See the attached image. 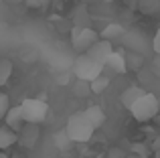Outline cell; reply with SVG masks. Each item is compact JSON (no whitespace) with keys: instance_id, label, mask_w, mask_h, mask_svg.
<instances>
[{"instance_id":"1","label":"cell","mask_w":160,"mask_h":158,"mask_svg":"<svg viewBox=\"0 0 160 158\" xmlns=\"http://www.w3.org/2000/svg\"><path fill=\"white\" fill-rule=\"evenodd\" d=\"M65 134L71 142H89L91 136H93V128L91 124L83 118V114H73L69 120H67L65 126Z\"/></svg>"},{"instance_id":"2","label":"cell","mask_w":160,"mask_h":158,"mask_svg":"<svg viewBox=\"0 0 160 158\" xmlns=\"http://www.w3.org/2000/svg\"><path fill=\"white\" fill-rule=\"evenodd\" d=\"M130 111L138 122H150L158 116V97L154 93H144L138 101H134Z\"/></svg>"},{"instance_id":"3","label":"cell","mask_w":160,"mask_h":158,"mask_svg":"<svg viewBox=\"0 0 160 158\" xmlns=\"http://www.w3.org/2000/svg\"><path fill=\"white\" fill-rule=\"evenodd\" d=\"M73 73L77 79H81V81H93L95 77H99L103 73V65L95 63L93 59H89V57L85 55V53H81V55L75 59V65H73Z\"/></svg>"},{"instance_id":"4","label":"cell","mask_w":160,"mask_h":158,"mask_svg":"<svg viewBox=\"0 0 160 158\" xmlns=\"http://www.w3.org/2000/svg\"><path fill=\"white\" fill-rule=\"evenodd\" d=\"M20 110H22V118L27 124H37L45 122V118L49 116V106L45 99H24L20 103Z\"/></svg>"},{"instance_id":"5","label":"cell","mask_w":160,"mask_h":158,"mask_svg":"<svg viewBox=\"0 0 160 158\" xmlns=\"http://www.w3.org/2000/svg\"><path fill=\"white\" fill-rule=\"evenodd\" d=\"M98 39H99L98 32L93 28H87V27H75L73 32H71V45L79 53H85Z\"/></svg>"},{"instance_id":"6","label":"cell","mask_w":160,"mask_h":158,"mask_svg":"<svg viewBox=\"0 0 160 158\" xmlns=\"http://www.w3.org/2000/svg\"><path fill=\"white\" fill-rule=\"evenodd\" d=\"M113 53V47H112V41H103V39H98L93 45H91L89 49L85 51V55L89 57V59H93L95 63L103 65L108 61V57Z\"/></svg>"},{"instance_id":"7","label":"cell","mask_w":160,"mask_h":158,"mask_svg":"<svg viewBox=\"0 0 160 158\" xmlns=\"http://www.w3.org/2000/svg\"><path fill=\"white\" fill-rule=\"evenodd\" d=\"M39 140V128L37 124H24L18 132H16V142H20L22 146L32 148Z\"/></svg>"},{"instance_id":"8","label":"cell","mask_w":160,"mask_h":158,"mask_svg":"<svg viewBox=\"0 0 160 158\" xmlns=\"http://www.w3.org/2000/svg\"><path fill=\"white\" fill-rule=\"evenodd\" d=\"M4 122H6V128H10L12 132H18L20 128L24 126V118H22V110H20V106H12L8 107V111L4 114Z\"/></svg>"},{"instance_id":"9","label":"cell","mask_w":160,"mask_h":158,"mask_svg":"<svg viewBox=\"0 0 160 158\" xmlns=\"http://www.w3.org/2000/svg\"><path fill=\"white\" fill-rule=\"evenodd\" d=\"M81 114H83V118L91 124V128H93V130H98V128L106 122V114H103V110L99 106H89L85 111H81Z\"/></svg>"},{"instance_id":"10","label":"cell","mask_w":160,"mask_h":158,"mask_svg":"<svg viewBox=\"0 0 160 158\" xmlns=\"http://www.w3.org/2000/svg\"><path fill=\"white\" fill-rule=\"evenodd\" d=\"M144 93H146V91L142 89V87L132 85V87H128V89H126L124 93H122L120 101H122V106H124V107H128V110H130V107L134 106V101H138V99H140Z\"/></svg>"},{"instance_id":"11","label":"cell","mask_w":160,"mask_h":158,"mask_svg":"<svg viewBox=\"0 0 160 158\" xmlns=\"http://www.w3.org/2000/svg\"><path fill=\"white\" fill-rule=\"evenodd\" d=\"M103 67H109V71H113V73H126L128 71V69H126L124 55H120V53H112V55L108 57V61L103 63Z\"/></svg>"},{"instance_id":"12","label":"cell","mask_w":160,"mask_h":158,"mask_svg":"<svg viewBox=\"0 0 160 158\" xmlns=\"http://www.w3.org/2000/svg\"><path fill=\"white\" fill-rule=\"evenodd\" d=\"M126 43H128V47L132 49L134 53L144 55V37H142V35H138V32H130V35H126Z\"/></svg>"},{"instance_id":"13","label":"cell","mask_w":160,"mask_h":158,"mask_svg":"<svg viewBox=\"0 0 160 158\" xmlns=\"http://www.w3.org/2000/svg\"><path fill=\"white\" fill-rule=\"evenodd\" d=\"M136 10H140L142 14H156L160 10V0H138Z\"/></svg>"},{"instance_id":"14","label":"cell","mask_w":160,"mask_h":158,"mask_svg":"<svg viewBox=\"0 0 160 158\" xmlns=\"http://www.w3.org/2000/svg\"><path fill=\"white\" fill-rule=\"evenodd\" d=\"M12 144H16V132L10 128H0V150H6Z\"/></svg>"},{"instance_id":"15","label":"cell","mask_w":160,"mask_h":158,"mask_svg":"<svg viewBox=\"0 0 160 158\" xmlns=\"http://www.w3.org/2000/svg\"><path fill=\"white\" fill-rule=\"evenodd\" d=\"M108 85H109V77L106 75H99V77H95L93 81H89V91L91 93H103V91L108 89Z\"/></svg>"},{"instance_id":"16","label":"cell","mask_w":160,"mask_h":158,"mask_svg":"<svg viewBox=\"0 0 160 158\" xmlns=\"http://www.w3.org/2000/svg\"><path fill=\"white\" fill-rule=\"evenodd\" d=\"M102 37H103V41L122 39V37H124V28H122L120 24H108V27L102 31Z\"/></svg>"},{"instance_id":"17","label":"cell","mask_w":160,"mask_h":158,"mask_svg":"<svg viewBox=\"0 0 160 158\" xmlns=\"http://www.w3.org/2000/svg\"><path fill=\"white\" fill-rule=\"evenodd\" d=\"M12 75V63L8 59H0V87L6 85Z\"/></svg>"},{"instance_id":"18","label":"cell","mask_w":160,"mask_h":158,"mask_svg":"<svg viewBox=\"0 0 160 158\" xmlns=\"http://www.w3.org/2000/svg\"><path fill=\"white\" fill-rule=\"evenodd\" d=\"M142 57H144V55H138V53H128V55L124 57V61H126V69H136V71H140Z\"/></svg>"},{"instance_id":"19","label":"cell","mask_w":160,"mask_h":158,"mask_svg":"<svg viewBox=\"0 0 160 158\" xmlns=\"http://www.w3.org/2000/svg\"><path fill=\"white\" fill-rule=\"evenodd\" d=\"M55 144H57V148H61V150H67V148L71 146V140L67 138V134L63 132V134H55Z\"/></svg>"},{"instance_id":"20","label":"cell","mask_w":160,"mask_h":158,"mask_svg":"<svg viewBox=\"0 0 160 158\" xmlns=\"http://www.w3.org/2000/svg\"><path fill=\"white\" fill-rule=\"evenodd\" d=\"M75 93H79V97H87V95L91 93V91H89V83H87V81H81V79H77Z\"/></svg>"},{"instance_id":"21","label":"cell","mask_w":160,"mask_h":158,"mask_svg":"<svg viewBox=\"0 0 160 158\" xmlns=\"http://www.w3.org/2000/svg\"><path fill=\"white\" fill-rule=\"evenodd\" d=\"M8 107H10V99H8V95L0 93V120L4 118V114L8 111Z\"/></svg>"},{"instance_id":"22","label":"cell","mask_w":160,"mask_h":158,"mask_svg":"<svg viewBox=\"0 0 160 158\" xmlns=\"http://www.w3.org/2000/svg\"><path fill=\"white\" fill-rule=\"evenodd\" d=\"M150 71H152L154 77L160 79V55H156V57H154V61L150 63Z\"/></svg>"},{"instance_id":"23","label":"cell","mask_w":160,"mask_h":158,"mask_svg":"<svg viewBox=\"0 0 160 158\" xmlns=\"http://www.w3.org/2000/svg\"><path fill=\"white\" fill-rule=\"evenodd\" d=\"M22 2L27 4L28 8H41V6H45L49 0H22Z\"/></svg>"},{"instance_id":"24","label":"cell","mask_w":160,"mask_h":158,"mask_svg":"<svg viewBox=\"0 0 160 158\" xmlns=\"http://www.w3.org/2000/svg\"><path fill=\"white\" fill-rule=\"evenodd\" d=\"M152 49H154L156 55H160V28L156 31V35H154V39H152Z\"/></svg>"},{"instance_id":"25","label":"cell","mask_w":160,"mask_h":158,"mask_svg":"<svg viewBox=\"0 0 160 158\" xmlns=\"http://www.w3.org/2000/svg\"><path fill=\"white\" fill-rule=\"evenodd\" d=\"M109 158H126V152H122L120 148H112L109 150Z\"/></svg>"},{"instance_id":"26","label":"cell","mask_w":160,"mask_h":158,"mask_svg":"<svg viewBox=\"0 0 160 158\" xmlns=\"http://www.w3.org/2000/svg\"><path fill=\"white\" fill-rule=\"evenodd\" d=\"M152 148H154V152H156V150H160V136H158V138H154V142H152Z\"/></svg>"},{"instance_id":"27","label":"cell","mask_w":160,"mask_h":158,"mask_svg":"<svg viewBox=\"0 0 160 158\" xmlns=\"http://www.w3.org/2000/svg\"><path fill=\"white\" fill-rule=\"evenodd\" d=\"M124 2L128 4V6L132 8V10H136V2H138V0H124Z\"/></svg>"},{"instance_id":"28","label":"cell","mask_w":160,"mask_h":158,"mask_svg":"<svg viewBox=\"0 0 160 158\" xmlns=\"http://www.w3.org/2000/svg\"><path fill=\"white\" fill-rule=\"evenodd\" d=\"M126 158H144V156L136 154V152H130V154H126Z\"/></svg>"},{"instance_id":"29","label":"cell","mask_w":160,"mask_h":158,"mask_svg":"<svg viewBox=\"0 0 160 158\" xmlns=\"http://www.w3.org/2000/svg\"><path fill=\"white\" fill-rule=\"evenodd\" d=\"M8 4H16V2H20V0H6Z\"/></svg>"},{"instance_id":"30","label":"cell","mask_w":160,"mask_h":158,"mask_svg":"<svg viewBox=\"0 0 160 158\" xmlns=\"http://www.w3.org/2000/svg\"><path fill=\"white\" fill-rule=\"evenodd\" d=\"M0 158H8L6 154H4V150H0Z\"/></svg>"},{"instance_id":"31","label":"cell","mask_w":160,"mask_h":158,"mask_svg":"<svg viewBox=\"0 0 160 158\" xmlns=\"http://www.w3.org/2000/svg\"><path fill=\"white\" fill-rule=\"evenodd\" d=\"M154 158H160V150H156V152H154Z\"/></svg>"},{"instance_id":"32","label":"cell","mask_w":160,"mask_h":158,"mask_svg":"<svg viewBox=\"0 0 160 158\" xmlns=\"http://www.w3.org/2000/svg\"><path fill=\"white\" fill-rule=\"evenodd\" d=\"M144 158H148V156H144Z\"/></svg>"}]
</instances>
